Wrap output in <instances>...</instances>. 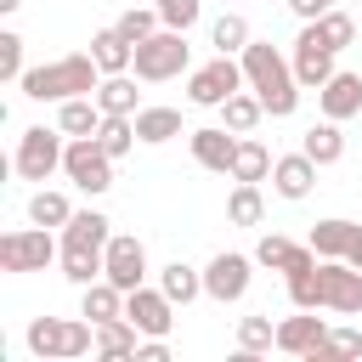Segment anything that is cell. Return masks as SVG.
Segmentation results:
<instances>
[{
	"instance_id": "obj_38",
	"label": "cell",
	"mask_w": 362,
	"mask_h": 362,
	"mask_svg": "<svg viewBox=\"0 0 362 362\" xmlns=\"http://www.w3.org/2000/svg\"><path fill=\"white\" fill-rule=\"evenodd\" d=\"M153 6H158V23L164 28H181V34L204 17V0H153Z\"/></svg>"
},
{
	"instance_id": "obj_20",
	"label": "cell",
	"mask_w": 362,
	"mask_h": 362,
	"mask_svg": "<svg viewBox=\"0 0 362 362\" xmlns=\"http://www.w3.org/2000/svg\"><path fill=\"white\" fill-rule=\"evenodd\" d=\"M90 57H96L102 74H130V68H136V45H130L119 28H102V34L90 40Z\"/></svg>"
},
{
	"instance_id": "obj_5",
	"label": "cell",
	"mask_w": 362,
	"mask_h": 362,
	"mask_svg": "<svg viewBox=\"0 0 362 362\" xmlns=\"http://www.w3.org/2000/svg\"><path fill=\"white\" fill-rule=\"evenodd\" d=\"M62 175L79 187V192H107L113 187V153L96 141V136H74L68 141V153H62Z\"/></svg>"
},
{
	"instance_id": "obj_7",
	"label": "cell",
	"mask_w": 362,
	"mask_h": 362,
	"mask_svg": "<svg viewBox=\"0 0 362 362\" xmlns=\"http://www.w3.org/2000/svg\"><path fill=\"white\" fill-rule=\"evenodd\" d=\"M62 130H45V124H34V130H23L17 136V175L23 181H51L57 170H62Z\"/></svg>"
},
{
	"instance_id": "obj_12",
	"label": "cell",
	"mask_w": 362,
	"mask_h": 362,
	"mask_svg": "<svg viewBox=\"0 0 362 362\" xmlns=\"http://www.w3.org/2000/svg\"><path fill=\"white\" fill-rule=\"evenodd\" d=\"M249 266H255L249 255H215V260L204 266V294L221 300V305H226V300H243V294H249Z\"/></svg>"
},
{
	"instance_id": "obj_14",
	"label": "cell",
	"mask_w": 362,
	"mask_h": 362,
	"mask_svg": "<svg viewBox=\"0 0 362 362\" xmlns=\"http://www.w3.org/2000/svg\"><path fill=\"white\" fill-rule=\"evenodd\" d=\"M322 339H328V322L317 311H300V317H283L277 322V351H288V356H317Z\"/></svg>"
},
{
	"instance_id": "obj_37",
	"label": "cell",
	"mask_w": 362,
	"mask_h": 362,
	"mask_svg": "<svg viewBox=\"0 0 362 362\" xmlns=\"http://www.w3.org/2000/svg\"><path fill=\"white\" fill-rule=\"evenodd\" d=\"M288 260H294V243H288L283 232H266V238L255 243V266H272V272H288Z\"/></svg>"
},
{
	"instance_id": "obj_4",
	"label": "cell",
	"mask_w": 362,
	"mask_h": 362,
	"mask_svg": "<svg viewBox=\"0 0 362 362\" xmlns=\"http://www.w3.org/2000/svg\"><path fill=\"white\" fill-rule=\"evenodd\" d=\"M187 34L181 28H158V34H147L141 45H136V79H147V85H158V79H175V74H187Z\"/></svg>"
},
{
	"instance_id": "obj_26",
	"label": "cell",
	"mask_w": 362,
	"mask_h": 362,
	"mask_svg": "<svg viewBox=\"0 0 362 362\" xmlns=\"http://www.w3.org/2000/svg\"><path fill=\"white\" fill-rule=\"evenodd\" d=\"M260 215H266L260 181H238L232 198H226V221H232V226H260Z\"/></svg>"
},
{
	"instance_id": "obj_10",
	"label": "cell",
	"mask_w": 362,
	"mask_h": 362,
	"mask_svg": "<svg viewBox=\"0 0 362 362\" xmlns=\"http://www.w3.org/2000/svg\"><path fill=\"white\" fill-rule=\"evenodd\" d=\"M317 283H322V305L339 317L362 311V272L351 260H317Z\"/></svg>"
},
{
	"instance_id": "obj_41",
	"label": "cell",
	"mask_w": 362,
	"mask_h": 362,
	"mask_svg": "<svg viewBox=\"0 0 362 362\" xmlns=\"http://www.w3.org/2000/svg\"><path fill=\"white\" fill-rule=\"evenodd\" d=\"M23 74H28V68H23V40L6 28V34H0V79H23Z\"/></svg>"
},
{
	"instance_id": "obj_30",
	"label": "cell",
	"mask_w": 362,
	"mask_h": 362,
	"mask_svg": "<svg viewBox=\"0 0 362 362\" xmlns=\"http://www.w3.org/2000/svg\"><path fill=\"white\" fill-rule=\"evenodd\" d=\"M272 164H277V158H272L260 141H249V136H243V141H238V158H232V181H266V175H272Z\"/></svg>"
},
{
	"instance_id": "obj_24",
	"label": "cell",
	"mask_w": 362,
	"mask_h": 362,
	"mask_svg": "<svg viewBox=\"0 0 362 362\" xmlns=\"http://www.w3.org/2000/svg\"><path fill=\"white\" fill-rule=\"evenodd\" d=\"M300 153H311L317 164H339L345 158V136H339V119H322L300 136Z\"/></svg>"
},
{
	"instance_id": "obj_13",
	"label": "cell",
	"mask_w": 362,
	"mask_h": 362,
	"mask_svg": "<svg viewBox=\"0 0 362 362\" xmlns=\"http://www.w3.org/2000/svg\"><path fill=\"white\" fill-rule=\"evenodd\" d=\"M107 272L102 277H113L124 294L130 288H141V277H147V249H141V238H107Z\"/></svg>"
},
{
	"instance_id": "obj_16",
	"label": "cell",
	"mask_w": 362,
	"mask_h": 362,
	"mask_svg": "<svg viewBox=\"0 0 362 362\" xmlns=\"http://www.w3.org/2000/svg\"><path fill=\"white\" fill-rule=\"evenodd\" d=\"M192 136V158L204 164V170H221V175H232V158H238V130L226 136V130H215V124H204V130H187Z\"/></svg>"
},
{
	"instance_id": "obj_25",
	"label": "cell",
	"mask_w": 362,
	"mask_h": 362,
	"mask_svg": "<svg viewBox=\"0 0 362 362\" xmlns=\"http://www.w3.org/2000/svg\"><path fill=\"white\" fill-rule=\"evenodd\" d=\"M136 345H141V328H136L130 317L96 322V351H102V356H136Z\"/></svg>"
},
{
	"instance_id": "obj_15",
	"label": "cell",
	"mask_w": 362,
	"mask_h": 362,
	"mask_svg": "<svg viewBox=\"0 0 362 362\" xmlns=\"http://www.w3.org/2000/svg\"><path fill=\"white\" fill-rule=\"evenodd\" d=\"M113 221L102 209H74V221L62 226V249H79V255H107V232Z\"/></svg>"
},
{
	"instance_id": "obj_29",
	"label": "cell",
	"mask_w": 362,
	"mask_h": 362,
	"mask_svg": "<svg viewBox=\"0 0 362 362\" xmlns=\"http://www.w3.org/2000/svg\"><path fill=\"white\" fill-rule=\"evenodd\" d=\"M221 113H226V130L249 136V130L266 119V102H260V96H249V90H238V96H226V102H221Z\"/></svg>"
},
{
	"instance_id": "obj_22",
	"label": "cell",
	"mask_w": 362,
	"mask_h": 362,
	"mask_svg": "<svg viewBox=\"0 0 362 362\" xmlns=\"http://www.w3.org/2000/svg\"><path fill=\"white\" fill-rule=\"evenodd\" d=\"M102 119H107V113H102L96 96H68L62 113H57V130H62V136H96Z\"/></svg>"
},
{
	"instance_id": "obj_35",
	"label": "cell",
	"mask_w": 362,
	"mask_h": 362,
	"mask_svg": "<svg viewBox=\"0 0 362 362\" xmlns=\"http://www.w3.org/2000/svg\"><path fill=\"white\" fill-rule=\"evenodd\" d=\"M102 272H107V260H102V255H79V249H62V277H68V283H79V288H85V283H96Z\"/></svg>"
},
{
	"instance_id": "obj_1",
	"label": "cell",
	"mask_w": 362,
	"mask_h": 362,
	"mask_svg": "<svg viewBox=\"0 0 362 362\" xmlns=\"http://www.w3.org/2000/svg\"><path fill=\"white\" fill-rule=\"evenodd\" d=\"M238 57H243V79H249V90L266 102V113H272V119H288V113L300 107V90H305V85L294 79V62H288L272 40H249Z\"/></svg>"
},
{
	"instance_id": "obj_44",
	"label": "cell",
	"mask_w": 362,
	"mask_h": 362,
	"mask_svg": "<svg viewBox=\"0 0 362 362\" xmlns=\"http://www.w3.org/2000/svg\"><path fill=\"white\" fill-rule=\"evenodd\" d=\"M136 362H170V345L164 339H147V345H136Z\"/></svg>"
},
{
	"instance_id": "obj_17",
	"label": "cell",
	"mask_w": 362,
	"mask_h": 362,
	"mask_svg": "<svg viewBox=\"0 0 362 362\" xmlns=\"http://www.w3.org/2000/svg\"><path fill=\"white\" fill-rule=\"evenodd\" d=\"M317 96H322V119H339V124H345V119L362 113V74H339V68H334V79H328Z\"/></svg>"
},
{
	"instance_id": "obj_39",
	"label": "cell",
	"mask_w": 362,
	"mask_h": 362,
	"mask_svg": "<svg viewBox=\"0 0 362 362\" xmlns=\"http://www.w3.org/2000/svg\"><path fill=\"white\" fill-rule=\"evenodd\" d=\"M288 300H294V311H317V305H322V283H317V266L288 277Z\"/></svg>"
},
{
	"instance_id": "obj_28",
	"label": "cell",
	"mask_w": 362,
	"mask_h": 362,
	"mask_svg": "<svg viewBox=\"0 0 362 362\" xmlns=\"http://www.w3.org/2000/svg\"><path fill=\"white\" fill-rule=\"evenodd\" d=\"M136 136L153 141V147H158V141H175V136H181V113H175V107H141V113H136Z\"/></svg>"
},
{
	"instance_id": "obj_8",
	"label": "cell",
	"mask_w": 362,
	"mask_h": 362,
	"mask_svg": "<svg viewBox=\"0 0 362 362\" xmlns=\"http://www.w3.org/2000/svg\"><path fill=\"white\" fill-rule=\"evenodd\" d=\"M288 62H294V79H300L305 90H322V85L334 79V45L322 40V28H317V23H305V28H300V40H294V57H288Z\"/></svg>"
},
{
	"instance_id": "obj_11",
	"label": "cell",
	"mask_w": 362,
	"mask_h": 362,
	"mask_svg": "<svg viewBox=\"0 0 362 362\" xmlns=\"http://www.w3.org/2000/svg\"><path fill=\"white\" fill-rule=\"evenodd\" d=\"M124 317H130L147 339H164V334L175 328V300H170L164 288H147V283H141V288L124 294Z\"/></svg>"
},
{
	"instance_id": "obj_36",
	"label": "cell",
	"mask_w": 362,
	"mask_h": 362,
	"mask_svg": "<svg viewBox=\"0 0 362 362\" xmlns=\"http://www.w3.org/2000/svg\"><path fill=\"white\" fill-rule=\"evenodd\" d=\"M113 28H119V34L130 40V45H141L147 34H158V6H153V11H141V6H130V11H119V23H113Z\"/></svg>"
},
{
	"instance_id": "obj_33",
	"label": "cell",
	"mask_w": 362,
	"mask_h": 362,
	"mask_svg": "<svg viewBox=\"0 0 362 362\" xmlns=\"http://www.w3.org/2000/svg\"><path fill=\"white\" fill-rule=\"evenodd\" d=\"M272 345H277V328H272V317H243V322H238V351L260 356V351H272Z\"/></svg>"
},
{
	"instance_id": "obj_23",
	"label": "cell",
	"mask_w": 362,
	"mask_h": 362,
	"mask_svg": "<svg viewBox=\"0 0 362 362\" xmlns=\"http://www.w3.org/2000/svg\"><path fill=\"white\" fill-rule=\"evenodd\" d=\"M79 317H90V322L124 317V288H119L113 277H96V283H85V305H79Z\"/></svg>"
},
{
	"instance_id": "obj_31",
	"label": "cell",
	"mask_w": 362,
	"mask_h": 362,
	"mask_svg": "<svg viewBox=\"0 0 362 362\" xmlns=\"http://www.w3.org/2000/svg\"><path fill=\"white\" fill-rule=\"evenodd\" d=\"M28 221H34V226H68V221H74V204H68L62 192L40 187V192L28 198Z\"/></svg>"
},
{
	"instance_id": "obj_19",
	"label": "cell",
	"mask_w": 362,
	"mask_h": 362,
	"mask_svg": "<svg viewBox=\"0 0 362 362\" xmlns=\"http://www.w3.org/2000/svg\"><path fill=\"white\" fill-rule=\"evenodd\" d=\"M356 238H362V226H356V221H339V215H334V221H317V226H311V249H317L322 260H345Z\"/></svg>"
},
{
	"instance_id": "obj_40",
	"label": "cell",
	"mask_w": 362,
	"mask_h": 362,
	"mask_svg": "<svg viewBox=\"0 0 362 362\" xmlns=\"http://www.w3.org/2000/svg\"><path fill=\"white\" fill-rule=\"evenodd\" d=\"M317 28H322V40H328L334 51H345V45L356 40V23H351L345 11H322V17H317Z\"/></svg>"
},
{
	"instance_id": "obj_27",
	"label": "cell",
	"mask_w": 362,
	"mask_h": 362,
	"mask_svg": "<svg viewBox=\"0 0 362 362\" xmlns=\"http://www.w3.org/2000/svg\"><path fill=\"white\" fill-rule=\"evenodd\" d=\"M158 288H164L175 305H187V300H198V294H204V272H192L187 260H170V266L158 272Z\"/></svg>"
},
{
	"instance_id": "obj_2",
	"label": "cell",
	"mask_w": 362,
	"mask_h": 362,
	"mask_svg": "<svg viewBox=\"0 0 362 362\" xmlns=\"http://www.w3.org/2000/svg\"><path fill=\"white\" fill-rule=\"evenodd\" d=\"M17 85H23V96H34V102H68V96H96L102 68H96L90 51H74V57H57V62L28 68Z\"/></svg>"
},
{
	"instance_id": "obj_18",
	"label": "cell",
	"mask_w": 362,
	"mask_h": 362,
	"mask_svg": "<svg viewBox=\"0 0 362 362\" xmlns=\"http://www.w3.org/2000/svg\"><path fill=\"white\" fill-rule=\"evenodd\" d=\"M317 170H322V164H317L311 153H288V158L272 164V187H277L283 198H305V192L317 187Z\"/></svg>"
},
{
	"instance_id": "obj_32",
	"label": "cell",
	"mask_w": 362,
	"mask_h": 362,
	"mask_svg": "<svg viewBox=\"0 0 362 362\" xmlns=\"http://www.w3.org/2000/svg\"><path fill=\"white\" fill-rule=\"evenodd\" d=\"M96 141H102L113 158H124V153H130L141 136H136V119H124V113H107V119H102V130H96Z\"/></svg>"
},
{
	"instance_id": "obj_43",
	"label": "cell",
	"mask_w": 362,
	"mask_h": 362,
	"mask_svg": "<svg viewBox=\"0 0 362 362\" xmlns=\"http://www.w3.org/2000/svg\"><path fill=\"white\" fill-rule=\"evenodd\" d=\"M288 11H294L300 23H317L322 11H334V0H288Z\"/></svg>"
},
{
	"instance_id": "obj_45",
	"label": "cell",
	"mask_w": 362,
	"mask_h": 362,
	"mask_svg": "<svg viewBox=\"0 0 362 362\" xmlns=\"http://www.w3.org/2000/svg\"><path fill=\"white\" fill-rule=\"evenodd\" d=\"M345 260H351V266H356V272H362V238H356V243H351V255H345Z\"/></svg>"
},
{
	"instance_id": "obj_9",
	"label": "cell",
	"mask_w": 362,
	"mask_h": 362,
	"mask_svg": "<svg viewBox=\"0 0 362 362\" xmlns=\"http://www.w3.org/2000/svg\"><path fill=\"white\" fill-rule=\"evenodd\" d=\"M57 255L51 226H28V232H6L0 238V272H45Z\"/></svg>"
},
{
	"instance_id": "obj_46",
	"label": "cell",
	"mask_w": 362,
	"mask_h": 362,
	"mask_svg": "<svg viewBox=\"0 0 362 362\" xmlns=\"http://www.w3.org/2000/svg\"><path fill=\"white\" fill-rule=\"evenodd\" d=\"M17 6H23V0H0V11H17Z\"/></svg>"
},
{
	"instance_id": "obj_3",
	"label": "cell",
	"mask_w": 362,
	"mask_h": 362,
	"mask_svg": "<svg viewBox=\"0 0 362 362\" xmlns=\"http://www.w3.org/2000/svg\"><path fill=\"white\" fill-rule=\"evenodd\" d=\"M28 351L45 362H74L85 351H96V322L85 317H34L28 322Z\"/></svg>"
},
{
	"instance_id": "obj_21",
	"label": "cell",
	"mask_w": 362,
	"mask_h": 362,
	"mask_svg": "<svg viewBox=\"0 0 362 362\" xmlns=\"http://www.w3.org/2000/svg\"><path fill=\"white\" fill-rule=\"evenodd\" d=\"M96 102H102V113H124V119H136V113H141V90H136V79H130V74H102Z\"/></svg>"
},
{
	"instance_id": "obj_6",
	"label": "cell",
	"mask_w": 362,
	"mask_h": 362,
	"mask_svg": "<svg viewBox=\"0 0 362 362\" xmlns=\"http://www.w3.org/2000/svg\"><path fill=\"white\" fill-rule=\"evenodd\" d=\"M249 79H243V62H232L226 51H215V62H204V68H192L187 74V102L192 107H221L226 96H238Z\"/></svg>"
},
{
	"instance_id": "obj_34",
	"label": "cell",
	"mask_w": 362,
	"mask_h": 362,
	"mask_svg": "<svg viewBox=\"0 0 362 362\" xmlns=\"http://www.w3.org/2000/svg\"><path fill=\"white\" fill-rule=\"evenodd\" d=\"M209 40H215V51H243L249 45V23L238 17V11H226V17H215V28H209Z\"/></svg>"
},
{
	"instance_id": "obj_42",
	"label": "cell",
	"mask_w": 362,
	"mask_h": 362,
	"mask_svg": "<svg viewBox=\"0 0 362 362\" xmlns=\"http://www.w3.org/2000/svg\"><path fill=\"white\" fill-rule=\"evenodd\" d=\"M356 351H362V334L356 328H328V339H322L317 356H356Z\"/></svg>"
}]
</instances>
